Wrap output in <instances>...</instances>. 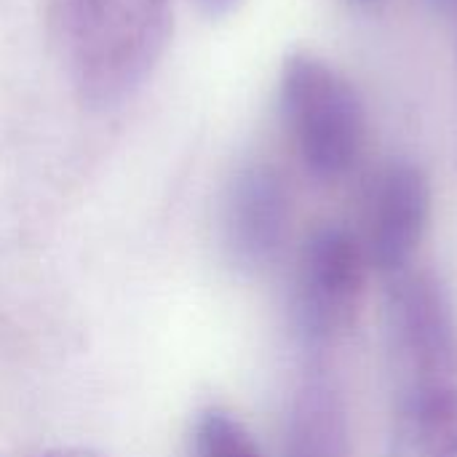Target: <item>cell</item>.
Returning <instances> with one entry per match:
<instances>
[{"label":"cell","instance_id":"6da1fadb","mask_svg":"<svg viewBox=\"0 0 457 457\" xmlns=\"http://www.w3.org/2000/svg\"><path fill=\"white\" fill-rule=\"evenodd\" d=\"M174 0H51V29L78 99L112 110L131 99L166 51Z\"/></svg>","mask_w":457,"mask_h":457},{"label":"cell","instance_id":"7a4b0ae2","mask_svg":"<svg viewBox=\"0 0 457 457\" xmlns=\"http://www.w3.org/2000/svg\"><path fill=\"white\" fill-rule=\"evenodd\" d=\"M281 110L313 177L337 179L356 163L364 142V107L356 88L327 62L311 54L287 59Z\"/></svg>","mask_w":457,"mask_h":457},{"label":"cell","instance_id":"3957f363","mask_svg":"<svg viewBox=\"0 0 457 457\" xmlns=\"http://www.w3.org/2000/svg\"><path fill=\"white\" fill-rule=\"evenodd\" d=\"M367 257L359 236L343 228H319L300 249L292 281V319L308 348L324 351L356 324Z\"/></svg>","mask_w":457,"mask_h":457},{"label":"cell","instance_id":"277c9868","mask_svg":"<svg viewBox=\"0 0 457 457\" xmlns=\"http://www.w3.org/2000/svg\"><path fill=\"white\" fill-rule=\"evenodd\" d=\"M431 217V185L420 166L391 161L372 179L359 244L370 268L386 278L410 270Z\"/></svg>","mask_w":457,"mask_h":457},{"label":"cell","instance_id":"5b68a950","mask_svg":"<svg viewBox=\"0 0 457 457\" xmlns=\"http://www.w3.org/2000/svg\"><path fill=\"white\" fill-rule=\"evenodd\" d=\"M292 204L284 177L265 163L244 166L222 206V244L238 270H265L289 236Z\"/></svg>","mask_w":457,"mask_h":457},{"label":"cell","instance_id":"8992f818","mask_svg":"<svg viewBox=\"0 0 457 457\" xmlns=\"http://www.w3.org/2000/svg\"><path fill=\"white\" fill-rule=\"evenodd\" d=\"M284 457H351V420L340 388L311 375L295 394Z\"/></svg>","mask_w":457,"mask_h":457},{"label":"cell","instance_id":"52a82bcc","mask_svg":"<svg viewBox=\"0 0 457 457\" xmlns=\"http://www.w3.org/2000/svg\"><path fill=\"white\" fill-rule=\"evenodd\" d=\"M190 457H262V450L236 415L209 407L195 418Z\"/></svg>","mask_w":457,"mask_h":457},{"label":"cell","instance_id":"ba28073f","mask_svg":"<svg viewBox=\"0 0 457 457\" xmlns=\"http://www.w3.org/2000/svg\"><path fill=\"white\" fill-rule=\"evenodd\" d=\"M241 0H198V5L209 13V16H225L230 13Z\"/></svg>","mask_w":457,"mask_h":457},{"label":"cell","instance_id":"9c48e42d","mask_svg":"<svg viewBox=\"0 0 457 457\" xmlns=\"http://www.w3.org/2000/svg\"><path fill=\"white\" fill-rule=\"evenodd\" d=\"M40 457H102L94 450H86V447H62V450H51Z\"/></svg>","mask_w":457,"mask_h":457},{"label":"cell","instance_id":"30bf717a","mask_svg":"<svg viewBox=\"0 0 457 457\" xmlns=\"http://www.w3.org/2000/svg\"><path fill=\"white\" fill-rule=\"evenodd\" d=\"M434 5H439V8H453L455 11V5H457V0H431Z\"/></svg>","mask_w":457,"mask_h":457},{"label":"cell","instance_id":"8fae6325","mask_svg":"<svg viewBox=\"0 0 457 457\" xmlns=\"http://www.w3.org/2000/svg\"><path fill=\"white\" fill-rule=\"evenodd\" d=\"M455 13H457V5H455Z\"/></svg>","mask_w":457,"mask_h":457}]
</instances>
